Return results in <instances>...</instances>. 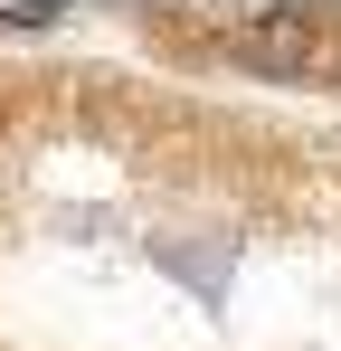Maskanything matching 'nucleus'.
Segmentation results:
<instances>
[{
	"mask_svg": "<svg viewBox=\"0 0 341 351\" xmlns=\"http://www.w3.org/2000/svg\"><path fill=\"white\" fill-rule=\"evenodd\" d=\"M227 48H237L247 66H266V76H313V66H323V19H303V10H284V19H247Z\"/></svg>",
	"mask_w": 341,
	"mask_h": 351,
	"instance_id": "1",
	"label": "nucleus"
}]
</instances>
